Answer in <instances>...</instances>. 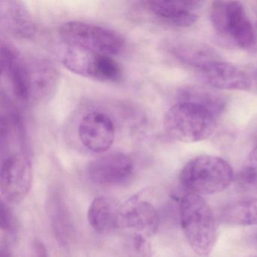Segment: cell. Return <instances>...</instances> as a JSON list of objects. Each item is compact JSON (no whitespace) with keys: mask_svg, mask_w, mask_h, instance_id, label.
Returning <instances> with one entry per match:
<instances>
[{"mask_svg":"<svg viewBox=\"0 0 257 257\" xmlns=\"http://www.w3.org/2000/svg\"><path fill=\"white\" fill-rule=\"evenodd\" d=\"M234 179V171L225 159L202 155L191 159L180 174L182 186L189 193L213 195L228 187Z\"/></svg>","mask_w":257,"mask_h":257,"instance_id":"6da1fadb","label":"cell"},{"mask_svg":"<svg viewBox=\"0 0 257 257\" xmlns=\"http://www.w3.org/2000/svg\"><path fill=\"white\" fill-rule=\"evenodd\" d=\"M180 220L192 249L200 255L210 253L216 238L213 211L201 195L188 193L180 204Z\"/></svg>","mask_w":257,"mask_h":257,"instance_id":"7a4b0ae2","label":"cell"},{"mask_svg":"<svg viewBox=\"0 0 257 257\" xmlns=\"http://www.w3.org/2000/svg\"><path fill=\"white\" fill-rule=\"evenodd\" d=\"M217 117L208 109L186 102H177L166 112L163 127L171 139L198 143L210 138L216 128Z\"/></svg>","mask_w":257,"mask_h":257,"instance_id":"3957f363","label":"cell"},{"mask_svg":"<svg viewBox=\"0 0 257 257\" xmlns=\"http://www.w3.org/2000/svg\"><path fill=\"white\" fill-rule=\"evenodd\" d=\"M210 20L216 34L243 49L253 47L255 29L241 3L215 1L212 4Z\"/></svg>","mask_w":257,"mask_h":257,"instance_id":"277c9868","label":"cell"},{"mask_svg":"<svg viewBox=\"0 0 257 257\" xmlns=\"http://www.w3.org/2000/svg\"><path fill=\"white\" fill-rule=\"evenodd\" d=\"M59 36L67 46L109 56L119 53L124 46V40L118 33L85 22L63 24L59 28Z\"/></svg>","mask_w":257,"mask_h":257,"instance_id":"5b68a950","label":"cell"},{"mask_svg":"<svg viewBox=\"0 0 257 257\" xmlns=\"http://www.w3.org/2000/svg\"><path fill=\"white\" fill-rule=\"evenodd\" d=\"M64 67L72 73L101 82L115 83L123 76L121 66L109 55L67 46L63 54Z\"/></svg>","mask_w":257,"mask_h":257,"instance_id":"8992f818","label":"cell"},{"mask_svg":"<svg viewBox=\"0 0 257 257\" xmlns=\"http://www.w3.org/2000/svg\"><path fill=\"white\" fill-rule=\"evenodd\" d=\"M31 183L32 167L24 150L18 153L2 148L0 190L5 201H22L29 193Z\"/></svg>","mask_w":257,"mask_h":257,"instance_id":"52a82bcc","label":"cell"},{"mask_svg":"<svg viewBox=\"0 0 257 257\" xmlns=\"http://www.w3.org/2000/svg\"><path fill=\"white\" fill-rule=\"evenodd\" d=\"M134 171V163L127 155L120 152L103 155L90 162L87 169L94 183L115 186L127 182Z\"/></svg>","mask_w":257,"mask_h":257,"instance_id":"ba28073f","label":"cell"},{"mask_svg":"<svg viewBox=\"0 0 257 257\" xmlns=\"http://www.w3.org/2000/svg\"><path fill=\"white\" fill-rule=\"evenodd\" d=\"M81 142L88 150L96 153L107 151L115 138V127L107 114L91 112L81 120L79 126Z\"/></svg>","mask_w":257,"mask_h":257,"instance_id":"9c48e42d","label":"cell"},{"mask_svg":"<svg viewBox=\"0 0 257 257\" xmlns=\"http://www.w3.org/2000/svg\"><path fill=\"white\" fill-rule=\"evenodd\" d=\"M120 219L121 228L133 230L147 237L156 234L159 226V213L154 206L138 197L131 198L121 207Z\"/></svg>","mask_w":257,"mask_h":257,"instance_id":"30bf717a","label":"cell"},{"mask_svg":"<svg viewBox=\"0 0 257 257\" xmlns=\"http://www.w3.org/2000/svg\"><path fill=\"white\" fill-rule=\"evenodd\" d=\"M204 3L198 1H148L149 11L171 26L187 28L198 19V12Z\"/></svg>","mask_w":257,"mask_h":257,"instance_id":"8fae6325","label":"cell"},{"mask_svg":"<svg viewBox=\"0 0 257 257\" xmlns=\"http://www.w3.org/2000/svg\"><path fill=\"white\" fill-rule=\"evenodd\" d=\"M207 83L220 90H241L251 88V80L246 73L239 67L219 61L201 70Z\"/></svg>","mask_w":257,"mask_h":257,"instance_id":"7c38bea8","label":"cell"},{"mask_svg":"<svg viewBox=\"0 0 257 257\" xmlns=\"http://www.w3.org/2000/svg\"><path fill=\"white\" fill-rule=\"evenodd\" d=\"M1 65L3 73L10 79L16 97L23 101L28 100L31 97L28 67L17 52L4 43L1 46Z\"/></svg>","mask_w":257,"mask_h":257,"instance_id":"4fadbf2b","label":"cell"},{"mask_svg":"<svg viewBox=\"0 0 257 257\" xmlns=\"http://www.w3.org/2000/svg\"><path fill=\"white\" fill-rule=\"evenodd\" d=\"M31 95L38 100H49L58 86L59 76L52 63L44 60L28 66Z\"/></svg>","mask_w":257,"mask_h":257,"instance_id":"5bb4252c","label":"cell"},{"mask_svg":"<svg viewBox=\"0 0 257 257\" xmlns=\"http://www.w3.org/2000/svg\"><path fill=\"white\" fill-rule=\"evenodd\" d=\"M121 207L106 197L96 198L88 208V221L97 233L105 234L120 228Z\"/></svg>","mask_w":257,"mask_h":257,"instance_id":"9a60e30c","label":"cell"},{"mask_svg":"<svg viewBox=\"0 0 257 257\" xmlns=\"http://www.w3.org/2000/svg\"><path fill=\"white\" fill-rule=\"evenodd\" d=\"M49 216L52 230L60 244L67 246L73 237V221L63 195L59 192L52 194L49 202Z\"/></svg>","mask_w":257,"mask_h":257,"instance_id":"2e32d148","label":"cell"},{"mask_svg":"<svg viewBox=\"0 0 257 257\" xmlns=\"http://www.w3.org/2000/svg\"><path fill=\"white\" fill-rule=\"evenodd\" d=\"M3 22L12 33L22 38H31L35 32L32 18L27 7L20 1L1 3Z\"/></svg>","mask_w":257,"mask_h":257,"instance_id":"e0dca14e","label":"cell"},{"mask_svg":"<svg viewBox=\"0 0 257 257\" xmlns=\"http://www.w3.org/2000/svg\"><path fill=\"white\" fill-rule=\"evenodd\" d=\"M172 53L183 64L200 71L213 63L222 61L214 49L203 43L182 42L172 48Z\"/></svg>","mask_w":257,"mask_h":257,"instance_id":"ac0fdd59","label":"cell"},{"mask_svg":"<svg viewBox=\"0 0 257 257\" xmlns=\"http://www.w3.org/2000/svg\"><path fill=\"white\" fill-rule=\"evenodd\" d=\"M178 102H186L202 106L219 117L225 110L226 98L216 91L201 87H185L178 93Z\"/></svg>","mask_w":257,"mask_h":257,"instance_id":"d6986e66","label":"cell"},{"mask_svg":"<svg viewBox=\"0 0 257 257\" xmlns=\"http://www.w3.org/2000/svg\"><path fill=\"white\" fill-rule=\"evenodd\" d=\"M220 219L231 225H257V198H244L225 206Z\"/></svg>","mask_w":257,"mask_h":257,"instance_id":"ffe728a7","label":"cell"},{"mask_svg":"<svg viewBox=\"0 0 257 257\" xmlns=\"http://www.w3.org/2000/svg\"><path fill=\"white\" fill-rule=\"evenodd\" d=\"M124 249L127 257H152L153 249L147 236L134 232L126 237Z\"/></svg>","mask_w":257,"mask_h":257,"instance_id":"44dd1931","label":"cell"},{"mask_svg":"<svg viewBox=\"0 0 257 257\" xmlns=\"http://www.w3.org/2000/svg\"><path fill=\"white\" fill-rule=\"evenodd\" d=\"M257 142V140H256ZM240 182L246 189L257 191V143L249 153L240 175Z\"/></svg>","mask_w":257,"mask_h":257,"instance_id":"7402d4cb","label":"cell"},{"mask_svg":"<svg viewBox=\"0 0 257 257\" xmlns=\"http://www.w3.org/2000/svg\"><path fill=\"white\" fill-rule=\"evenodd\" d=\"M1 228L2 231H5L7 234L13 236L17 231V221L16 216L13 214L10 207L5 201L1 202Z\"/></svg>","mask_w":257,"mask_h":257,"instance_id":"603a6c76","label":"cell"},{"mask_svg":"<svg viewBox=\"0 0 257 257\" xmlns=\"http://www.w3.org/2000/svg\"><path fill=\"white\" fill-rule=\"evenodd\" d=\"M34 257H49L46 245L40 240H35L34 243Z\"/></svg>","mask_w":257,"mask_h":257,"instance_id":"cb8c5ba5","label":"cell"},{"mask_svg":"<svg viewBox=\"0 0 257 257\" xmlns=\"http://www.w3.org/2000/svg\"><path fill=\"white\" fill-rule=\"evenodd\" d=\"M0 257H12L11 252H10L8 245L2 244L1 252H0Z\"/></svg>","mask_w":257,"mask_h":257,"instance_id":"d4e9b609","label":"cell"},{"mask_svg":"<svg viewBox=\"0 0 257 257\" xmlns=\"http://www.w3.org/2000/svg\"><path fill=\"white\" fill-rule=\"evenodd\" d=\"M249 240H250V244L252 245V247L257 250V229L251 234Z\"/></svg>","mask_w":257,"mask_h":257,"instance_id":"484cf974","label":"cell"},{"mask_svg":"<svg viewBox=\"0 0 257 257\" xmlns=\"http://www.w3.org/2000/svg\"><path fill=\"white\" fill-rule=\"evenodd\" d=\"M256 76H257V73H256Z\"/></svg>","mask_w":257,"mask_h":257,"instance_id":"4316f807","label":"cell"}]
</instances>
